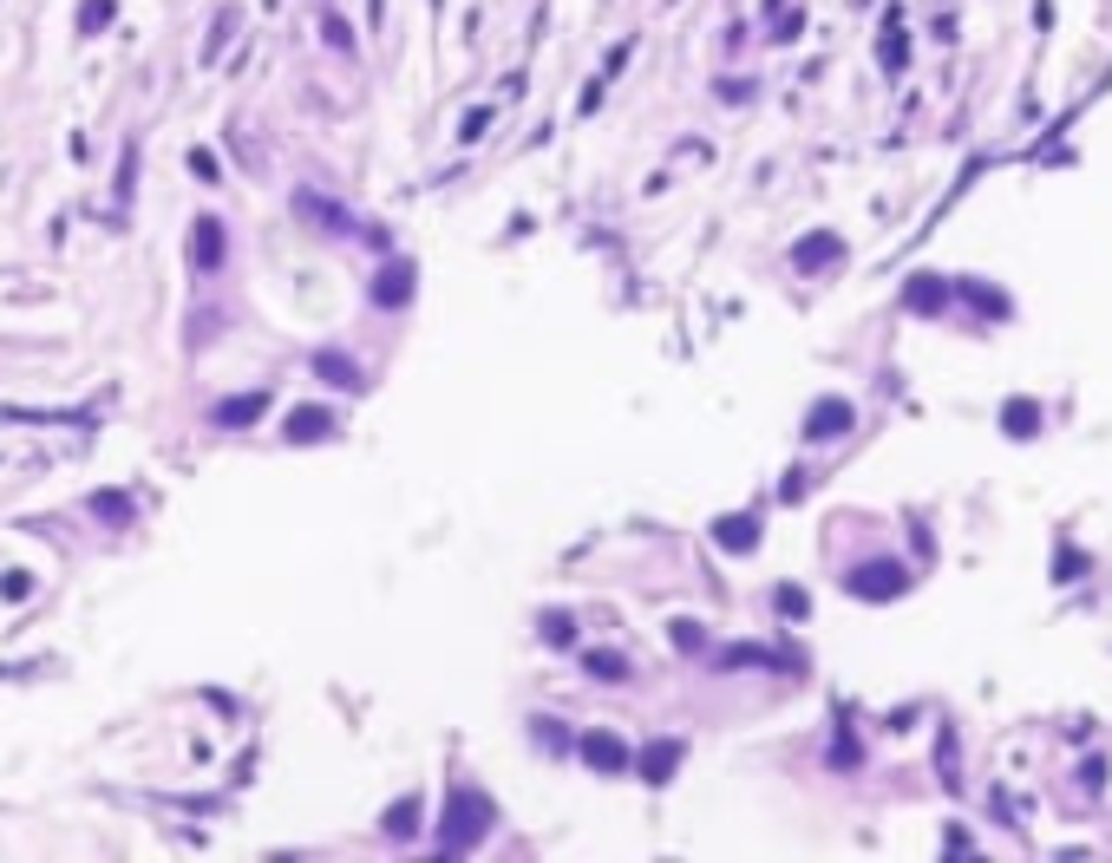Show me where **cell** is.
<instances>
[{"instance_id":"6da1fadb","label":"cell","mask_w":1112,"mask_h":863,"mask_svg":"<svg viewBox=\"0 0 1112 863\" xmlns=\"http://www.w3.org/2000/svg\"><path fill=\"white\" fill-rule=\"evenodd\" d=\"M485 831H491V799L471 792V786H452V792H445V818H439V858L471 851Z\"/></svg>"},{"instance_id":"7a4b0ae2","label":"cell","mask_w":1112,"mask_h":863,"mask_svg":"<svg viewBox=\"0 0 1112 863\" xmlns=\"http://www.w3.org/2000/svg\"><path fill=\"white\" fill-rule=\"evenodd\" d=\"M223 262H229V229H223L216 216H196V223H190V268H196V275H216Z\"/></svg>"},{"instance_id":"3957f363","label":"cell","mask_w":1112,"mask_h":863,"mask_svg":"<svg viewBox=\"0 0 1112 863\" xmlns=\"http://www.w3.org/2000/svg\"><path fill=\"white\" fill-rule=\"evenodd\" d=\"M412 281H419V268H412L406 255H393V262L367 281V301H373V308H406V301H412Z\"/></svg>"},{"instance_id":"277c9868","label":"cell","mask_w":1112,"mask_h":863,"mask_svg":"<svg viewBox=\"0 0 1112 863\" xmlns=\"http://www.w3.org/2000/svg\"><path fill=\"white\" fill-rule=\"evenodd\" d=\"M576 753H583L596 772H629V766H635V753H629L615 733H602V727H596V733H576Z\"/></svg>"},{"instance_id":"5b68a950","label":"cell","mask_w":1112,"mask_h":863,"mask_svg":"<svg viewBox=\"0 0 1112 863\" xmlns=\"http://www.w3.org/2000/svg\"><path fill=\"white\" fill-rule=\"evenodd\" d=\"M282 439H288V445H314V439H334V412H327V406H295V412L282 419Z\"/></svg>"},{"instance_id":"8992f818","label":"cell","mask_w":1112,"mask_h":863,"mask_svg":"<svg viewBox=\"0 0 1112 863\" xmlns=\"http://www.w3.org/2000/svg\"><path fill=\"white\" fill-rule=\"evenodd\" d=\"M681 759H687V746H681V740H648V746L635 753L642 779H655V786H661V779H674V766H681Z\"/></svg>"},{"instance_id":"52a82bcc","label":"cell","mask_w":1112,"mask_h":863,"mask_svg":"<svg viewBox=\"0 0 1112 863\" xmlns=\"http://www.w3.org/2000/svg\"><path fill=\"white\" fill-rule=\"evenodd\" d=\"M314 373H321L327 386H340V393H367V373H360L347 353H334V347H321V353H314Z\"/></svg>"},{"instance_id":"ba28073f","label":"cell","mask_w":1112,"mask_h":863,"mask_svg":"<svg viewBox=\"0 0 1112 863\" xmlns=\"http://www.w3.org/2000/svg\"><path fill=\"white\" fill-rule=\"evenodd\" d=\"M262 412H268V393H236V399H223V406H216V425H223V432H236V425H255Z\"/></svg>"},{"instance_id":"9c48e42d","label":"cell","mask_w":1112,"mask_h":863,"mask_svg":"<svg viewBox=\"0 0 1112 863\" xmlns=\"http://www.w3.org/2000/svg\"><path fill=\"white\" fill-rule=\"evenodd\" d=\"M295 209H301L308 223H321V229H354V223H347V209H340V203H327V196H314V190H295Z\"/></svg>"},{"instance_id":"30bf717a","label":"cell","mask_w":1112,"mask_h":863,"mask_svg":"<svg viewBox=\"0 0 1112 863\" xmlns=\"http://www.w3.org/2000/svg\"><path fill=\"white\" fill-rule=\"evenodd\" d=\"M714 543H727L733 556H746V550L760 543V524H753V517H720V524H714Z\"/></svg>"},{"instance_id":"8fae6325","label":"cell","mask_w":1112,"mask_h":863,"mask_svg":"<svg viewBox=\"0 0 1112 863\" xmlns=\"http://www.w3.org/2000/svg\"><path fill=\"white\" fill-rule=\"evenodd\" d=\"M845 425H851V406H845V399H825V406L805 419V432H812V439H832V432H845Z\"/></svg>"},{"instance_id":"7c38bea8","label":"cell","mask_w":1112,"mask_h":863,"mask_svg":"<svg viewBox=\"0 0 1112 863\" xmlns=\"http://www.w3.org/2000/svg\"><path fill=\"white\" fill-rule=\"evenodd\" d=\"M851 589H858V596H890V589H904V576H897L890 563H877V570H858Z\"/></svg>"},{"instance_id":"4fadbf2b","label":"cell","mask_w":1112,"mask_h":863,"mask_svg":"<svg viewBox=\"0 0 1112 863\" xmlns=\"http://www.w3.org/2000/svg\"><path fill=\"white\" fill-rule=\"evenodd\" d=\"M412 831H419V799H399V805L386 812V838H399V844H406Z\"/></svg>"},{"instance_id":"5bb4252c","label":"cell","mask_w":1112,"mask_h":863,"mask_svg":"<svg viewBox=\"0 0 1112 863\" xmlns=\"http://www.w3.org/2000/svg\"><path fill=\"white\" fill-rule=\"evenodd\" d=\"M832 255H838V236H818V242H799V249H792L799 268H825Z\"/></svg>"},{"instance_id":"9a60e30c","label":"cell","mask_w":1112,"mask_h":863,"mask_svg":"<svg viewBox=\"0 0 1112 863\" xmlns=\"http://www.w3.org/2000/svg\"><path fill=\"white\" fill-rule=\"evenodd\" d=\"M583 668H589L596 681H629V661H622V655H609V648H596V655H583Z\"/></svg>"},{"instance_id":"2e32d148","label":"cell","mask_w":1112,"mask_h":863,"mask_svg":"<svg viewBox=\"0 0 1112 863\" xmlns=\"http://www.w3.org/2000/svg\"><path fill=\"white\" fill-rule=\"evenodd\" d=\"M92 511H98L105 524H131V504H124V491H98V498H92Z\"/></svg>"},{"instance_id":"e0dca14e","label":"cell","mask_w":1112,"mask_h":863,"mask_svg":"<svg viewBox=\"0 0 1112 863\" xmlns=\"http://www.w3.org/2000/svg\"><path fill=\"white\" fill-rule=\"evenodd\" d=\"M118 7L111 0H79V33H105V20H111Z\"/></svg>"},{"instance_id":"ac0fdd59","label":"cell","mask_w":1112,"mask_h":863,"mask_svg":"<svg viewBox=\"0 0 1112 863\" xmlns=\"http://www.w3.org/2000/svg\"><path fill=\"white\" fill-rule=\"evenodd\" d=\"M229 26H236V7H223V13H216V26H210V39H203V59H216V52H223Z\"/></svg>"},{"instance_id":"d6986e66","label":"cell","mask_w":1112,"mask_h":863,"mask_svg":"<svg viewBox=\"0 0 1112 863\" xmlns=\"http://www.w3.org/2000/svg\"><path fill=\"white\" fill-rule=\"evenodd\" d=\"M190 170H196V177H203V183H223V164H216V157H210V151H203V144H196V151H190Z\"/></svg>"},{"instance_id":"ffe728a7","label":"cell","mask_w":1112,"mask_h":863,"mask_svg":"<svg viewBox=\"0 0 1112 863\" xmlns=\"http://www.w3.org/2000/svg\"><path fill=\"white\" fill-rule=\"evenodd\" d=\"M668 635H674V648H687V655H694V648H707V635H701V622H674Z\"/></svg>"},{"instance_id":"44dd1931","label":"cell","mask_w":1112,"mask_h":863,"mask_svg":"<svg viewBox=\"0 0 1112 863\" xmlns=\"http://www.w3.org/2000/svg\"><path fill=\"white\" fill-rule=\"evenodd\" d=\"M327 26V46H340V52H354V33H347V20H321Z\"/></svg>"},{"instance_id":"7402d4cb","label":"cell","mask_w":1112,"mask_h":863,"mask_svg":"<svg viewBox=\"0 0 1112 863\" xmlns=\"http://www.w3.org/2000/svg\"><path fill=\"white\" fill-rule=\"evenodd\" d=\"M485 124H491V111H465V124H458V137L471 144V137H485Z\"/></svg>"},{"instance_id":"603a6c76","label":"cell","mask_w":1112,"mask_h":863,"mask_svg":"<svg viewBox=\"0 0 1112 863\" xmlns=\"http://www.w3.org/2000/svg\"><path fill=\"white\" fill-rule=\"evenodd\" d=\"M26 589H33V576H26V570H13V576H7V583H0V596H13V602H20V596H26Z\"/></svg>"},{"instance_id":"cb8c5ba5","label":"cell","mask_w":1112,"mask_h":863,"mask_svg":"<svg viewBox=\"0 0 1112 863\" xmlns=\"http://www.w3.org/2000/svg\"><path fill=\"white\" fill-rule=\"evenodd\" d=\"M543 635H550V642H570V615H543Z\"/></svg>"}]
</instances>
